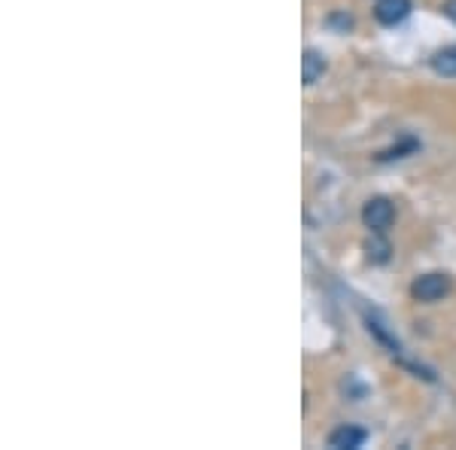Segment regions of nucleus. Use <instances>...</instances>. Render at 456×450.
Listing matches in <instances>:
<instances>
[{
  "mask_svg": "<svg viewBox=\"0 0 456 450\" xmlns=\"http://www.w3.org/2000/svg\"><path fill=\"white\" fill-rule=\"evenodd\" d=\"M447 292H451V277L438 274V271L417 277L414 283H411V295H414V301H426V305H432V301L444 299Z\"/></svg>",
  "mask_w": 456,
  "mask_h": 450,
  "instance_id": "nucleus-1",
  "label": "nucleus"
},
{
  "mask_svg": "<svg viewBox=\"0 0 456 450\" xmlns=\"http://www.w3.org/2000/svg\"><path fill=\"white\" fill-rule=\"evenodd\" d=\"M362 223L369 232H384L395 223V208L389 198H371V201H365L362 208Z\"/></svg>",
  "mask_w": 456,
  "mask_h": 450,
  "instance_id": "nucleus-2",
  "label": "nucleus"
},
{
  "mask_svg": "<svg viewBox=\"0 0 456 450\" xmlns=\"http://www.w3.org/2000/svg\"><path fill=\"white\" fill-rule=\"evenodd\" d=\"M408 16H411V0H378L374 4V19L387 28H395Z\"/></svg>",
  "mask_w": 456,
  "mask_h": 450,
  "instance_id": "nucleus-3",
  "label": "nucleus"
},
{
  "mask_svg": "<svg viewBox=\"0 0 456 450\" xmlns=\"http://www.w3.org/2000/svg\"><path fill=\"white\" fill-rule=\"evenodd\" d=\"M369 441V432L359 430V426H338V430L329 435V447L335 450H356Z\"/></svg>",
  "mask_w": 456,
  "mask_h": 450,
  "instance_id": "nucleus-4",
  "label": "nucleus"
},
{
  "mask_svg": "<svg viewBox=\"0 0 456 450\" xmlns=\"http://www.w3.org/2000/svg\"><path fill=\"white\" fill-rule=\"evenodd\" d=\"M322 73H326V58L316 53V49H307L305 58H301V79H305V86H314Z\"/></svg>",
  "mask_w": 456,
  "mask_h": 450,
  "instance_id": "nucleus-5",
  "label": "nucleus"
},
{
  "mask_svg": "<svg viewBox=\"0 0 456 450\" xmlns=\"http://www.w3.org/2000/svg\"><path fill=\"white\" fill-rule=\"evenodd\" d=\"M432 70H436L438 77H456V46H447V49H441V53H436Z\"/></svg>",
  "mask_w": 456,
  "mask_h": 450,
  "instance_id": "nucleus-6",
  "label": "nucleus"
},
{
  "mask_svg": "<svg viewBox=\"0 0 456 450\" xmlns=\"http://www.w3.org/2000/svg\"><path fill=\"white\" fill-rule=\"evenodd\" d=\"M365 323H369V331H371V335L378 338L380 344H387V347H389V353H399V350H402V344L395 341V338L384 329V323H378L374 316H365Z\"/></svg>",
  "mask_w": 456,
  "mask_h": 450,
  "instance_id": "nucleus-7",
  "label": "nucleus"
},
{
  "mask_svg": "<svg viewBox=\"0 0 456 450\" xmlns=\"http://www.w3.org/2000/svg\"><path fill=\"white\" fill-rule=\"evenodd\" d=\"M371 234L374 238L369 241V259L378 262V265L389 262V243L384 241V232H371Z\"/></svg>",
  "mask_w": 456,
  "mask_h": 450,
  "instance_id": "nucleus-8",
  "label": "nucleus"
},
{
  "mask_svg": "<svg viewBox=\"0 0 456 450\" xmlns=\"http://www.w3.org/2000/svg\"><path fill=\"white\" fill-rule=\"evenodd\" d=\"M441 10H444V16L456 25V0H444V6H441Z\"/></svg>",
  "mask_w": 456,
  "mask_h": 450,
  "instance_id": "nucleus-9",
  "label": "nucleus"
}]
</instances>
